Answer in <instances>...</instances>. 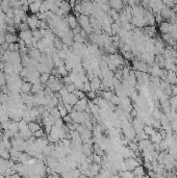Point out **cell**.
Wrapping results in <instances>:
<instances>
[{
  "instance_id": "1",
  "label": "cell",
  "mask_w": 177,
  "mask_h": 178,
  "mask_svg": "<svg viewBox=\"0 0 177 178\" xmlns=\"http://www.w3.org/2000/svg\"><path fill=\"white\" fill-rule=\"evenodd\" d=\"M88 107H89V101L86 98H84V99H79L77 101L76 104L73 106V110H75V112H86Z\"/></svg>"
},
{
  "instance_id": "2",
  "label": "cell",
  "mask_w": 177,
  "mask_h": 178,
  "mask_svg": "<svg viewBox=\"0 0 177 178\" xmlns=\"http://www.w3.org/2000/svg\"><path fill=\"white\" fill-rule=\"evenodd\" d=\"M124 164H125V168L126 171H129V172H132L137 167L141 166L139 164V161H137V158H127L124 159Z\"/></svg>"
},
{
  "instance_id": "3",
  "label": "cell",
  "mask_w": 177,
  "mask_h": 178,
  "mask_svg": "<svg viewBox=\"0 0 177 178\" xmlns=\"http://www.w3.org/2000/svg\"><path fill=\"white\" fill-rule=\"evenodd\" d=\"M144 21L145 24H147L148 26H154L155 19H154V14L152 13V11H145Z\"/></svg>"
},
{
  "instance_id": "4",
  "label": "cell",
  "mask_w": 177,
  "mask_h": 178,
  "mask_svg": "<svg viewBox=\"0 0 177 178\" xmlns=\"http://www.w3.org/2000/svg\"><path fill=\"white\" fill-rule=\"evenodd\" d=\"M39 22H40V20L38 19L36 15H30V16H28V17H27L26 23L28 24L29 29H30V30H34V29L38 28Z\"/></svg>"
},
{
  "instance_id": "5",
  "label": "cell",
  "mask_w": 177,
  "mask_h": 178,
  "mask_svg": "<svg viewBox=\"0 0 177 178\" xmlns=\"http://www.w3.org/2000/svg\"><path fill=\"white\" fill-rule=\"evenodd\" d=\"M43 2L42 1H33L30 4H29V11L33 15H36V14L40 13V8L42 5Z\"/></svg>"
},
{
  "instance_id": "6",
  "label": "cell",
  "mask_w": 177,
  "mask_h": 178,
  "mask_svg": "<svg viewBox=\"0 0 177 178\" xmlns=\"http://www.w3.org/2000/svg\"><path fill=\"white\" fill-rule=\"evenodd\" d=\"M81 152L84 153V155L86 157H90L93 155L94 152V147L92 144H82V149Z\"/></svg>"
},
{
  "instance_id": "7",
  "label": "cell",
  "mask_w": 177,
  "mask_h": 178,
  "mask_svg": "<svg viewBox=\"0 0 177 178\" xmlns=\"http://www.w3.org/2000/svg\"><path fill=\"white\" fill-rule=\"evenodd\" d=\"M90 84H91L92 91L97 92V91H99V90H100L101 84H102V81H101L100 77H95L93 80H91V81H90Z\"/></svg>"
},
{
  "instance_id": "8",
  "label": "cell",
  "mask_w": 177,
  "mask_h": 178,
  "mask_svg": "<svg viewBox=\"0 0 177 178\" xmlns=\"http://www.w3.org/2000/svg\"><path fill=\"white\" fill-rule=\"evenodd\" d=\"M67 21H68L69 27H71L72 29H74L75 27L78 26V21H77V17H75L73 14H69L67 16Z\"/></svg>"
},
{
  "instance_id": "9",
  "label": "cell",
  "mask_w": 177,
  "mask_h": 178,
  "mask_svg": "<svg viewBox=\"0 0 177 178\" xmlns=\"http://www.w3.org/2000/svg\"><path fill=\"white\" fill-rule=\"evenodd\" d=\"M109 6H111V8L117 11L118 13L121 10H123L124 8L123 1H119V0H114V1H111V2H109Z\"/></svg>"
},
{
  "instance_id": "10",
  "label": "cell",
  "mask_w": 177,
  "mask_h": 178,
  "mask_svg": "<svg viewBox=\"0 0 177 178\" xmlns=\"http://www.w3.org/2000/svg\"><path fill=\"white\" fill-rule=\"evenodd\" d=\"M4 39H5V43H8V45H10V44L18 43L20 41L19 36H17V34H11V33H6L5 36H4Z\"/></svg>"
},
{
  "instance_id": "11",
  "label": "cell",
  "mask_w": 177,
  "mask_h": 178,
  "mask_svg": "<svg viewBox=\"0 0 177 178\" xmlns=\"http://www.w3.org/2000/svg\"><path fill=\"white\" fill-rule=\"evenodd\" d=\"M164 140L163 138V136H162V135H160V131H154V132L152 133V135H150V142H153V144H160L162 141Z\"/></svg>"
},
{
  "instance_id": "12",
  "label": "cell",
  "mask_w": 177,
  "mask_h": 178,
  "mask_svg": "<svg viewBox=\"0 0 177 178\" xmlns=\"http://www.w3.org/2000/svg\"><path fill=\"white\" fill-rule=\"evenodd\" d=\"M171 23H169L168 21H164L162 24L160 25V31L162 32V34L165 33H170L171 32Z\"/></svg>"
},
{
  "instance_id": "13",
  "label": "cell",
  "mask_w": 177,
  "mask_h": 178,
  "mask_svg": "<svg viewBox=\"0 0 177 178\" xmlns=\"http://www.w3.org/2000/svg\"><path fill=\"white\" fill-rule=\"evenodd\" d=\"M176 77H177V75H176L175 72L168 71V75H167V78H166L165 81L169 82L171 85H174V84H176Z\"/></svg>"
},
{
  "instance_id": "14",
  "label": "cell",
  "mask_w": 177,
  "mask_h": 178,
  "mask_svg": "<svg viewBox=\"0 0 177 178\" xmlns=\"http://www.w3.org/2000/svg\"><path fill=\"white\" fill-rule=\"evenodd\" d=\"M132 173L134 175V177H143L146 175V170H145L143 166H139V167H137L132 171Z\"/></svg>"
},
{
  "instance_id": "15",
  "label": "cell",
  "mask_w": 177,
  "mask_h": 178,
  "mask_svg": "<svg viewBox=\"0 0 177 178\" xmlns=\"http://www.w3.org/2000/svg\"><path fill=\"white\" fill-rule=\"evenodd\" d=\"M31 87H33V84L29 81H23V84L21 85V93L22 94L31 93Z\"/></svg>"
},
{
  "instance_id": "16",
  "label": "cell",
  "mask_w": 177,
  "mask_h": 178,
  "mask_svg": "<svg viewBox=\"0 0 177 178\" xmlns=\"http://www.w3.org/2000/svg\"><path fill=\"white\" fill-rule=\"evenodd\" d=\"M28 129L33 133H34V132H36L38 130H40V129H42V128H41V124L39 123V122L31 121V122H29L28 123Z\"/></svg>"
},
{
  "instance_id": "17",
  "label": "cell",
  "mask_w": 177,
  "mask_h": 178,
  "mask_svg": "<svg viewBox=\"0 0 177 178\" xmlns=\"http://www.w3.org/2000/svg\"><path fill=\"white\" fill-rule=\"evenodd\" d=\"M33 38V31L31 30H25V31H20L19 32V39L22 41L28 40V39Z\"/></svg>"
},
{
  "instance_id": "18",
  "label": "cell",
  "mask_w": 177,
  "mask_h": 178,
  "mask_svg": "<svg viewBox=\"0 0 177 178\" xmlns=\"http://www.w3.org/2000/svg\"><path fill=\"white\" fill-rule=\"evenodd\" d=\"M45 89V85L42 84L40 82V84H33V87H31V93H33L34 95L41 93V92H43Z\"/></svg>"
},
{
  "instance_id": "19",
  "label": "cell",
  "mask_w": 177,
  "mask_h": 178,
  "mask_svg": "<svg viewBox=\"0 0 177 178\" xmlns=\"http://www.w3.org/2000/svg\"><path fill=\"white\" fill-rule=\"evenodd\" d=\"M56 107H57V110H58L59 115H61V118H62V119H63V118H65L66 116H68V115H69L68 110H66V107H65V105H64V103H63V102L59 103V104L57 105Z\"/></svg>"
},
{
  "instance_id": "20",
  "label": "cell",
  "mask_w": 177,
  "mask_h": 178,
  "mask_svg": "<svg viewBox=\"0 0 177 178\" xmlns=\"http://www.w3.org/2000/svg\"><path fill=\"white\" fill-rule=\"evenodd\" d=\"M8 130H10L11 132H13L14 135H17V133H19V127H18V122L11 121L10 127H8Z\"/></svg>"
},
{
  "instance_id": "21",
  "label": "cell",
  "mask_w": 177,
  "mask_h": 178,
  "mask_svg": "<svg viewBox=\"0 0 177 178\" xmlns=\"http://www.w3.org/2000/svg\"><path fill=\"white\" fill-rule=\"evenodd\" d=\"M59 8H61V10H63L67 14H69V11L72 10V8L70 6L69 2H66V1H62L61 2V6H59Z\"/></svg>"
},
{
  "instance_id": "22",
  "label": "cell",
  "mask_w": 177,
  "mask_h": 178,
  "mask_svg": "<svg viewBox=\"0 0 177 178\" xmlns=\"http://www.w3.org/2000/svg\"><path fill=\"white\" fill-rule=\"evenodd\" d=\"M56 70H57V73H58V75L59 76H63V78L69 75V72L67 71L65 65H64V66H62V67H58V68H56Z\"/></svg>"
},
{
  "instance_id": "23",
  "label": "cell",
  "mask_w": 177,
  "mask_h": 178,
  "mask_svg": "<svg viewBox=\"0 0 177 178\" xmlns=\"http://www.w3.org/2000/svg\"><path fill=\"white\" fill-rule=\"evenodd\" d=\"M51 74H48V73H42L40 75V82L42 84H47V81L49 80V77Z\"/></svg>"
},
{
  "instance_id": "24",
  "label": "cell",
  "mask_w": 177,
  "mask_h": 178,
  "mask_svg": "<svg viewBox=\"0 0 177 178\" xmlns=\"http://www.w3.org/2000/svg\"><path fill=\"white\" fill-rule=\"evenodd\" d=\"M49 113H50V115H51L52 117H53L55 120L61 119V115H59V112H58V110H57V107H53V108H51Z\"/></svg>"
},
{
  "instance_id": "25",
  "label": "cell",
  "mask_w": 177,
  "mask_h": 178,
  "mask_svg": "<svg viewBox=\"0 0 177 178\" xmlns=\"http://www.w3.org/2000/svg\"><path fill=\"white\" fill-rule=\"evenodd\" d=\"M102 158H103L102 156H99V155H97V154H93V155H92V161H93L94 164H97V165H100V166H101V164H102Z\"/></svg>"
},
{
  "instance_id": "26",
  "label": "cell",
  "mask_w": 177,
  "mask_h": 178,
  "mask_svg": "<svg viewBox=\"0 0 177 178\" xmlns=\"http://www.w3.org/2000/svg\"><path fill=\"white\" fill-rule=\"evenodd\" d=\"M73 42L74 43H78V44H84V42H86V39L82 38L81 36L79 34H75L74 37H73Z\"/></svg>"
},
{
  "instance_id": "27",
  "label": "cell",
  "mask_w": 177,
  "mask_h": 178,
  "mask_svg": "<svg viewBox=\"0 0 177 178\" xmlns=\"http://www.w3.org/2000/svg\"><path fill=\"white\" fill-rule=\"evenodd\" d=\"M120 178H134V175H133L132 172H129V171H124V172H120Z\"/></svg>"
},
{
  "instance_id": "28",
  "label": "cell",
  "mask_w": 177,
  "mask_h": 178,
  "mask_svg": "<svg viewBox=\"0 0 177 178\" xmlns=\"http://www.w3.org/2000/svg\"><path fill=\"white\" fill-rule=\"evenodd\" d=\"M8 50L10 52H19V45H18V43L10 44V45H8Z\"/></svg>"
},
{
  "instance_id": "29",
  "label": "cell",
  "mask_w": 177,
  "mask_h": 178,
  "mask_svg": "<svg viewBox=\"0 0 177 178\" xmlns=\"http://www.w3.org/2000/svg\"><path fill=\"white\" fill-rule=\"evenodd\" d=\"M155 131V129L153 128L152 126H149V125H145V127H144V132L146 133L147 135H149L150 136L151 135H152L153 132Z\"/></svg>"
},
{
  "instance_id": "30",
  "label": "cell",
  "mask_w": 177,
  "mask_h": 178,
  "mask_svg": "<svg viewBox=\"0 0 177 178\" xmlns=\"http://www.w3.org/2000/svg\"><path fill=\"white\" fill-rule=\"evenodd\" d=\"M74 85H75V89L78 90V91H84V82L81 80L78 79L77 81H75Z\"/></svg>"
},
{
  "instance_id": "31",
  "label": "cell",
  "mask_w": 177,
  "mask_h": 178,
  "mask_svg": "<svg viewBox=\"0 0 177 178\" xmlns=\"http://www.w3.org/2000/svg\"><path fill=\"white\" fill-rule=\"evenodd\" d=\"M46 135L45 131L43 130V129H40V130H38L36 132L33 133V136L36 138H44V136Z\"/></svg>"
},
{
  "instance_id": "32",
  "label": "cell",
  "mask_w": 177,
  "mask_h": 178,
  "mask_svg": "<svg viewBox=\"0 0 177 178\" xmlns=\"http://www.w3.org/2000/svg\"><path fill=\"white\" fill-rule=\"evenodd\" d=\"M73 94H74L78 99H84V98H86V94L84 93V91H78V90H75L74 93H73Z\"/></svg>"
},
{
  "instance_id": "33",
  "label": "cell",
  "mask_w": 177,
  "mask_h": 178,
  "mask_svg": "<svg viewBox=\"0 0 177 178\" xmlns=\"http://www.w3.org/2000/svg\"><path fill=\"white\" fill-rule=\"evenodd\" d=\"M19 30L20 31H25V30H30V29H29V26L26 22H22L21 24L19 25Z\"/></svg>"
},
{
  "instance_id": "34",
  "label": "cell",
  "mask_w": 177,
  "mask_h": 178,
  "mask_svg": "<svg viewBox=\"0 0 177 178\" xmlns=\"http://www.w3.org/2000/svg\"><path fill=\"white\" fill-rule=\"evenodd\" d=\"M54 126L57 127V128H63L64 126H65V122H64V120L62 119H58L55 121V124H54Z\"/></svg>"
},
{
  "instance_id": "35",
  "label": "cell",
  "mask_w": 177,
  "mask_h": 178,
  "mask_svg": "<svg viewBox=\"0 0 177 178\" xmlns=\"http://www.w3.org/2000/svg\"><path fill=\"white\" fill-rule=\"evenodd\" d=\"M87 97L90 99V100H94L95 98H97V92L91 91L89 93H87Z\"/></svg>"
},
{
  "instance_id": "36",
  "label": "cell",
  "mask_w": 177,
  "mask_h": 178,
  "mask_svg": "<svg viewBox=\"0 0 177 178\" xmlns=\"http://www.w3.org/2000/svg\"><path fill=\"white\" fill-rule=\"evenodd\" d=\"M154 19H155V23H158V24H162L163 21H164V18L162 17L160 14H155Z\"/></svg>"
},
{
  "instance_id": "37",
  "label": "cell",
  "mask_w": 177,
  "mask_h": 178,
  "mask_svg": "<svg viewBox=\"0 0 177 178\" xmlns=\"http://www.w3.org/2000/svg\"><path fill=\"white\" fill-rule=\"evenodd\" d=\"M65 87L67 89V91L69 92V93H74V91L76 89H75V85L74 84H67L65 85Z\"/></svg>"
},
{
  "instance_id": "38",
  "label": "cell",
  "mask_w": 177,
  "mask_h": 178,
  "mask_svg": "<svg viewBox=\"0 0 177 178\" xmlns=\"http://www.w3.org/2000/svg\"><path fill=\"white\" fill-rule=\"evenodd\" d=\"M6 31H8V33L16 34L17 33V28L15 26H8L6 27Z\"/></svg>"
},
{
  "instance_id": "39",
  "label": "cell",
  "mask_w": 177,
  "mask_h": 178,
  "mask_svg": "<svg viewBox=\"0 0 177 178\" xmlns=\"http://www.w3.org/2000/svg\"><path fill=\"white\" fill-rule=\"evenodd\" d=\"M152 127L154 129H162V124H160V120H154L152 123Z\"/></svg>"
},
{
  "instance_id": "40",
  "label": "cell",
  "mask_w": 177,
  "mask_h": 178,
  "mask_svg": "<svg viewBox=\"0 0 177 178\" xmlns=\"http://www.w3.org/2000/svg\"><path fill=\"white\" fill-rule=\"evenodd\" d=\"M92 89H91V84H90V81L88 82H84V92H87V93H89V92H91Z\"/></svg>"
},
{
  "instance_id": "41",
  "label": "cell",
  "mask_w": 177,
  "mask_h": 178,
  "mask_svg": "<svg viewBox=\"0 0 177 178\" xmlns=\"http://www.w3.org/2000/svg\"><path fill=\"white\" fill-rule=\"evenodd\" d=\"M63 120H64V122H65L66 124H68V123H72V119H71L70 115H68V116H66L65 118H63Z\"/></svg>"
},
{
  "instance_id": "42",
  "label": "cell",
  "mask_w": 177,
  "mask_h": 178,
  "mask_svg": "<svg viewBox=\"0 0 177 178\" xmlns=\"http://www.w3.org/2000/svg\"><path fill=\"white\" fill-rule=\"evenodd\" d=\"M47 178H61V176H59V174H57V173H52V174L48 175Z\"/></svg>"
},
{
  "instance_id": "43",
  "label": "cell",
  "mask_w": 177,
  "mask_h": 178,
  "mask_svg": "<svg viewBox=\"0 0 177 178\" xmlns=\"http://www.w3.org/2000/svg\"><path fill=\"white\" fill-rule=\"evenodd\" d=\"M79 178H89L88 176H86V175H80V176H79Z\"/></svg>"
},
{
  "instance_id": "44",
  "label": "cell",
  "mask_w": 177,
  "mask_h": 178,
  "mask_svg": "<svg viewBox=\"0 0 177 178\" xmlns=\"http://www.w3.org/2000/svg\"><path fill=\"white\" fill-rule=\"evenodd\" d=\"M0 178H6L5 176H4L3 174H1V173H0Z\"/></svg>"
},
{
  "instance_id": "45",
  "label": "cell",
  "mask_w": 177,
  "mask_h": 178,
  "mask_svg": "<svg viewBox=\"0 0 177 178\" xmlns=\"http://www.w3.org/2000/svg\"><path fill=\"white\" fill-rule=\"evenodd\" d=\"M0 128H1V127H0Z\"/></svg>"
}]
</instances>
